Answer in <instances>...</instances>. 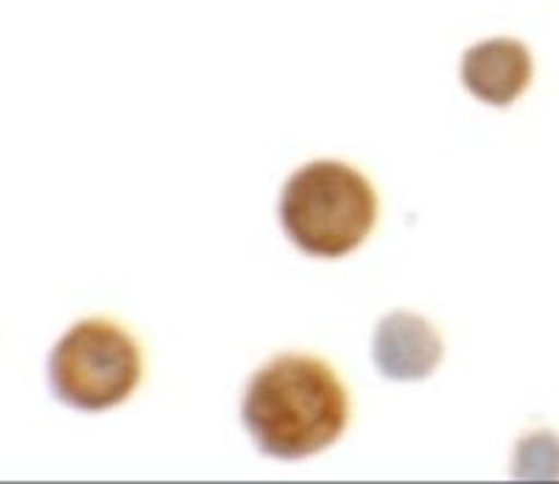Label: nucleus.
Wrapping results in <instances>:
<instances>
[{"label": "nucleus", "instance_id": "7ed1b4c3", "mask_svg": "<svg viewBox=\"0 0 559 484\" xmlns=\"http://www.w3.org/2000/svg\"><path fill=\"white\" fill-rule=\"evenodd\" d=\"M142 370V352L128 331L114 322L85 319L53 346L50 390L78 411H107L136 390Z\"/></svg>", "mask_w": 559, "mask_h": 484}, {"label": "nucleus", "instance_id": "39448f33", "mask_svg": "<svg viewBox=\"0 0 559 484\" xmlns=\"http://www.w3.org/2000/svg\"><path fill=\"white\" fill-rule=\"evenodd\" d=\"M462 78L478 101L490 106H508L531 83V52L513 38L483 42L463 56Z\"/></svg>", "mask_w": 559, "mask_h": 484}, {"label": "nucleus", "instance_id": "f03ea898", "mask_svg": "<svg viewBox=\"0 0 559 484\" xmlns=\"http://www.w3.org/2000/svg\"><path fill=\"white\" fill-rule=\"evenodd\" d=\"M281 224L308 256H346L372 232L378 196L369 179L340 161H316L284 185Z\"/></svg>", "mask_w": 559, "mask_h": 484}, {"label": "nucleus", "instance_id": "20e7f679", "mask_svg": "<svg viewBox=\"0 0 559 484\" xmlns=\"http://www.w3.org/2000/svg\"><path fill=\"white\" fill-rule=\"evenodd\" d=\"M441 357V338L417 314H390L376 330L373 361L385 378L396 381L427 378Z\"/></svg>", "mask_w": 559, "mask_h": 484}, {"label": "nucleus", "instance_id": "f257e3e1", "mask_svg": "<svg viewBox=\"0 0 559 484\" xmlns=\"http://www.w3.org/2000/svg\"><path fill=\"white\" fill-rule=\"evenodd\" d=\"M241 420L264 456L298 460L322 452L345 433L349 400L328 364L286 354L257 370Z\"/></svg>", "mask_w": 559, "mask_h": 484}]
</instances>
